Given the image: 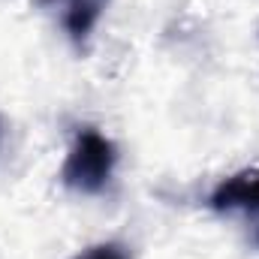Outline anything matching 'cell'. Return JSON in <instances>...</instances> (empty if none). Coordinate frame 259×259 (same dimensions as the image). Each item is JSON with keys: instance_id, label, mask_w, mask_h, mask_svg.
Wrapping results in <instances>:
<instances>
[{"instance_id": "6da1fadb", "label": "cell", "mask_w": 259, "mask_h": 259, "mask_svg": "<svg viewBox=\"0 0 259 259\" xmlns=\"http://www.w3.org/2000/svg\"><path fill=\"white\" fill-rule=\"evenodd\" d=\"M115 163H118L115 142L94 127H84L75 133L72 148L66 151V160L61 166V184L81 196L103 193L106 184L112 181Z\"/></svg>"}, {"instance_id": "7a4b0ae2", "label": "cell", "mask_w": 259, "mask_h": 259, "mask_svg": "<svg viewBox=\"0 0 259 259\" xmlns=\"http://www.w3.org/2000/svg\"><path fill=\"white\" fill-rule=\"evenodd\" d=\"M208 205L217 214H244L250 223V241L259 247V169H244L229 178H223Z\"/></svg>"}, {"instance_id": "3957f363", "label": "cell", "mask_w": 259, "mask_h": 259, "mask_svg": "<svg viewBox=\"0 0 259 259\" xmlns=\"http://www.w3.org/2000/svg\"><path fill=\"white\" fill-rule=\"evenodd\" d=\"M106 3L109 0H36V6L61 9V24L75 49H88V39H91L97 21L103 18Z\"/></svg>"}, {"instance_id": "277c9868", "label": "cell", "mask_w": 259, "mask_h": 259, "mask_svg": "<svg viewBox=\"0 0 259 259\" xmlns=\"http://www.w3.org/2000/svg\"><path fill=\"white\" fill-rule=\"evenodd\" d=\"M72 259H133V256H130V250L124 244H118V241H103V244H94V247L81 250L78 256H72Z\"/></svg>"}, {"instance_id": "5b68a950", "label": "cell", "mask_w": 259, "mask_h": 259, "mask_svg": "<svg viewBox=\"0 0 259 259\" xmlns=\"http://www.w3.org/2000/svg\"><path fill=\"white\" fill-rule=\"evenodd\" d=\"M0 136H3V124H0Z\"/></svg>"}]
</instances>
